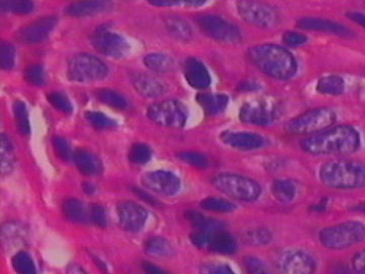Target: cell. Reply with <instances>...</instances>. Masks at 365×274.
<instances>
[{
	"label": "cell",
	"mask_w": 365,
	"mask_h": 274,
	"mask_svg": "<svg viewBox=\"0 0 365 274\" xmlns=\"http://www.w3.org/2000/svg\"><path fill=\"white\" fill-rule=\"evenodd\" d=\"M201 208L213 213H232L237 206L227 199L218 197H207L200 203Z\"/></svg>",
	"instance_id": "36"
},
{
	"label": "cell",
	"mask_w": 365,
	"mask_h": 274,
	"mask_svg": "<svg viewBox=\"0 0 365 274\" xmlns=\"http://www.w3.org/2000/svg\"><path fill=\"white\" fill-rule=\"evenodd\" d=\"M316 90L322 95L340 96L344 93L345 81L337 74H330L319 79Z\"/></svg>",
	"instance_id": "29"
},
{
	"label": "cell",
	"mask_w": 365,
	"mask_h": 274,
	"mask_svg": "<svg viewBox=\"0 0 365 274\" xmlns=\"http://www.w3.org/2000/svg\"><path fill=\"white\" fill-rule=\"evenodd\" d=\"M62 211L67 220L71 223H83L90 218V209H86L85 204L76 198L66 201L62 206Z\"/></svg>",
	"instance_id": "25"
},
{
	"label": "cell",
	"mask_w": 365,
	"mask_h": 274,
	"mask_svg": "<svg viewBox=\"0 0 365 274\" xmlns=\"http://www.w3.org/2000/svg\"><path fill=\"white\" fill-rule=\"evenodd\" d=\"M48 101L50 104L58 110V111L64 113V114H71L73 111V107L71 101L63 93H58V91H52L48 95Z\"/></svg>",
	"instance_id": "42"
},
{
	"label": "cell",
	"mask_w": 365,
	"mask_h": 274,
	"mask_svg": "<svg viewBox=\"0 0 365 274\" xmlns=\"http://www.w3.org/2000/svg\"><path fill=\"white\" fill-rule=\"evenodd\" d=\"M271 192L276 201L287 204L294 201L297 196V187L290 180L278 179L271 185Z\"/></svg>",
	"instance_id": "28"
},
{
	"label": "cell",
	"mask_w": 365,
	"mask_h": 274,
	"mask_svg": "<svg viewBox=\"0 0 365 274\" xmlns=\"http://www.w3.org/2000/svg\"><path fill=\"white\" fill-rule=\"evenodd\" d=\"M348 19H350L355 24L365 29V13L360 11H350L347 14Z\"/></svg>",
	"instance_id": "54"
},
{
	"label": "cell",
	"mask_w": 365,
	"mask_h": 274,
	"mask_svg": "<svg viewBox=\"0 0 365 274\" xmlns=\"http://www.w3.org/2000/svg\"><path fill=\"white\" fill-rule=\"evenodd\" d=\"M13 108L16 128H18L21 136H29L31 132V125L25 103L21 102V101H16L14 103Z\"/></svg>",
	"instance_id": "32"
},
{
	"label": "cell",
	"mask_w": 365,
	"mask_h": 274,
	"mask_svg": "<svg viewBox=\"0 0 365 274\" xmlns=\"http://www.w3.org/2000/svg\"><path fill=\"white\" fill-rule=\"evenodd\" d=\"M119 223L127 232L137 233L143 230L148 220V211L133 201H123L117 206Z\"/></svg>",
	"instance_id": "15"
},
{
	"label": "cell",
	"mask_w": 365,
	"mask_h": 274,
	"mask_svg": "<svg viewBox=\"0 0 365 274\" xmlns=\"http://www.w3.org/2000/svg\"><path fill=\"white\" fill-rule=\"evenodd\" d=\"M212 184L218 191L235 201L253 203L260 198L262 194L259 183L250 178L230 173L213 177Z\"/></svg>",
	"instance_id": "5"
},
{
	"label": "cell",
	"mask_w": 365,
	"mask_h": 274,
	"mask_svg": "<svg viewBox=\"0 0 365 274\" xmlns=\"http://www.w3.org/2000/svg\"><path fill=\"white\" fill-rule=\"evenodd\" d=\"M352 268L357 273H365V249L354 255L352 258Z\"/></svg>",
	"instance_id": "51"
},
{
	"label": "cell",
	"mask_w": 365,
	"mask_h": 274,
	"mask_svg": "<svg viewBox=\"0 0 365 274\" xmlns=\"http://www.w3.org/2000/svg\"><path fill=\"white\" fill-rule=\"evenodd\" d=\"M297 25L302 30L330 34V35L337 36V37L350 38L354 35L351 29L343 24L338 23V21L329 20V19L304 16L297 21Z\"/></svg>",
	"instance_id": "16"
},
{
	"label": "cell",
	"mask_w": 365,
	"mask_h": 274,
	"mask_svg": "<svg viewBox=\"0 0 365 274\" xmlns=\"http://www.w3.org/2000/svg\"><path fill=\"white\" fill-rule=\"evenodd\" d=\"M16 61V51L9 43L2 42L0 45V66L4 71H11Z\"/></svg>",
	"instance_id": "44"
},
{
	"label": "cell",
	"mask_w": 365,
	"mask_h": 274,
	"mask_svg": "<svg viewBox=\"0 0 365 274\" xmlns=\"http://www.w3.org/2000/svg\"><path fill=\"white\" fill-rule=\"evenodd\" d=\"M249 59L265 76L278 81H287L297 74V59L284 47L275 44H261L250 48Z\"/></svg>",
	"instance_id": "2"
},
{
	"label": "cell",
	"mask_w": 365,
	"mask_h": 274,
	"mask_svg": "<svg viewBox=\"0 0 365 274\" xmlns=\"http://www.w3.org/2000/svg\"><path fill=\"white\" fill-rule=\"evenodd\" d=\"M14 162L13 143L9 137L1 134V170L4 174L13 170Z\"/></svg>",
	"instance_id": "38"
},
{
	"label": "cell",
	"mask_w": 365,
	"mask_h": 274,
	"mask_svg": "<svg viewBox=\"0 0 365 274\" xmlns=\"http://www.w3.org/2000/svg\"><path fill=\"white\" fill-rule=\"evenodd\" d=\"M202 273H213V274H232L234 271L227 264L222 263H207L204 264L202 266Z\"/></svg>",
	"instance_id": "50"
},
{
	"label": "cell",
	"mask_w": 365,
	"mask_h": 274,
	"mask_svg": "<svg viewBox=\"0 0 365 274\" xmlns=\"http://www.w3.org/2000/svg\"><path fill=\"white\" fill-rule=\"evenodd\" d=\"M132 85L139 95L144 98H158L165 95V85L148 74L136 73L132 76Z\"/></svg>",
	"instance_id": "21"
},
{
	"label": "cell",
	"mask_w": 365,
	"mask_h": 274,
	"mask_svg": "<svg viewBox=\"0 0 365 274\" xmlns=\"http://www.w3.org/2000/svg\"><path fill=\"white\" fill-rule=\"evenodd\" d=\"M146 253L153 257L170 256L173 247L169 241L160 237L151 238L145 243Z\"/></svg>",
	"instance_id": "33"
},
{
	"label": "cell",
	"mask_w": 365,
	"mask_h": 274,
	"mask_svg": "<svg viewBox=\"0 0 365 274\" xmlns=\"http://www.w3.org/2000/svg\"><path fill=\"white\" fill-rule=\"evenodd\" d=\"M165 25L168 32L175 39L182 41V42H188L192 39L193 31H192L189 24L182 19L177 18V16H169V18L165 19Z\"/></svg>",
	"instance_id": "27"
},
{
	"label": "cell",
	"mask_w": 365,
	"mask_h": 274,
	"mask_svg": "<svg viewBox=\"0 0 365 274\" xmlns=\"http://www.w3.org/2000/svg\"><path fill=\"white\" fill-rule=\"evenodd\" d=\"M186 218L196 230H203V232H217V230H223L225 228V223L220 220L207 218L198 211H187Z\"/></svg>",
	"instance_id": "26"
},
{
	"label": "cell",
	"mask_w": 365,
	"mask_h": 274,
	"mask_svg": "<svg viewBox=\"0 0 365 274\" xmlns=\"http://www.w3.org/2000/svg\"><path fill=\"white\" fill-rule=\"evenodd\" d=\"M319 181L329 188L361 189L365 187L364 163L350 160H336L322 165Z\"/></svg>",
	"instance_id": "3"
},
{
	"label": "cell",
	"mask_w": 365,
	"mask_h": 274,
	"mask_svg": "<svg viewBox=\"0 0 365 274\" xmlns=\"http://www.w3.org/2000/svg\"><path fill=\"white\" fill-rule=\"evenodd\" d=\"M245 266L248 269L249 273H267V268H266L264 262L261 261L259 258H256V257H247L245 259Z\"/></svg>",
	"instance_id": "49"
},
{
	"label": "cell",
	"mask_w": 365,
	"mask_h": 274,
	"mask_svg": "<svg viewBox=\"0 0 365 274\" xmlns=\"http://www.w3.org/2000/svg\"><path fill=\"white\" fill-rule=\"evenodd\" d=\"M86 119L97 129L113 128L116 126V121L101 112H86Z\"/></svg>",
	"instance_id": "43"
},
{
	"label": "cell",
	"mask_w": 365,
	"mask_h": 274,
	"mask_svg": "<svg viewBox=\"0 0 365 274\" xmlns=\"http://www.w3.org/2000/svg\"><path fill=\"white\" fill-rule=\"evenodd\" d=\"M97 98L98 101L114 108V109L124 110L128 107L126 100L122 97L117 91L109 90V88H102L97 91Z\"/></svg>",
	"instance_id": "35"
},
{
	"label": "cell",
	"mask_w": 365,
	"mask_h": 274,
	"mask_svg": "<svg viewBox=\"0 0 365 274\" xmlns=\"http://www.w3.org/2000/svg\"><path fill=\"white\" fill-rule=\"evenodd\" d=\"M109 69L102 61L90 54L72 57L67 67V78L74 83H91L107 78Z\"/></svg>",
	"instance_id": "7"
},
{
	"label": "cell",
	"mask_w": 365,
	"mask_h": 274,
	"mask_svg": "<svg viewBox=\"0 0 365 274\" xmlns=\"http://www.w3.org/2000/svg\"><path fill=\"white\" fill-rule=\"evenodd\" d=\"M24 78L32 86H43L46 81L44 67L40 64H33L26 67L24 71Z\"/></svg>",
	"instance_id": "41"
},
{
	"label": "cell",
	"mask_w": 365,
	"mask_h": 274,
	"mask_svg": "<svg viewBox=\"0 0 365 274\" xmlns=\"http://www.w3.org/2000/svg\"><path fill=\"white\" fill-rule=\"evenodd\" d=\"M141 184L146 189L163 196H174L181 189V180L169 171H153L141 177Z\"/></svg>",
	"instance_id": "14"
},
{
	"label": "cell",
	"mask_w": 365,
	"mask_h": 274,
	"mask_svg": "<svg viewBox=\"0 0 365 274\" xmlns=\"http://www.w3.org/2000/svg\"><path fill=\"white\" fill-rule=\"evenodd\" d=\"M353 209H354L355 211H359V213H365V201L364 203L357 204Z\"/></svg>",
	"instance_id": "58"
},
{
	"label": "cell",
	"mask_w": 365,
	"mask_h": 274,
	"mask_svg": "<svg viewBox=\"0 0 365 274\" xmlns=\"http://www.w3.org/2000/svg\"><path fill=\"white\" fill-rule=\"evenodd\" d=\"M91 42L98 52L112 59H123L130 51L128 42L106 26H98L91 35Z\"/></svg>",
	"instance_id": "12"
},
{
	"label": "cell",
	"mask_w": 365,
	"mask_h": 274,
	"mask_svg": "<svg viewBox=\"0 0 365 274\" xmlns=\"http://www.w3.org/2000/svg\"><path fill=\"white\" fill-rule=\"evenodd\" d=\"M223 143L240 151H255L265 146V138L253 132L225 131L220 134Z\"/></svg>",
	"instance_id": "18"
},
{
	"label": "cell",
	"mask_w": 365,
	"mask_h": 274,
	"mask_svg": "<svg viewBox=\"0 0 365 274\" xmlns=\"http://www.w3.org/2000/svg\"><path fill=\"white\" fill-rule=\"evenodd\" d=\"M143 64L150 71L160 72V73L172 71L174 67V60L162 53L148 54V56L144 57Z\"/></svg>",
	"instance_id": "30"
},
{
	"label": "cell",
	"mask_w": 365,
	"mask_h": 274,
	"mask_svg": "<svg viewBox=\"0 0 365 274\" xmlns=\"http://www.w3.org/2000/svg\"><path fill=\"white\" fill-rule=\"evenodd\" d=\"M178 157L182 162L188 163L192 167L200 168V169H205L208 166V158L206 156L196 151H185V153H179Z\"/></svg>",
	"instance_id": "45"
},
{
	"label": "cell",
	"mask_w": 365,
	"mask_h": 274,
	"mask_svg": "<svg viewBox=\"0 0 365 274\" xmlns=\"http://www.w3.org/2000/svg\"><path fill=\"white\" fill-rule=\"evenodd\" d=\"M319 242L325 248L343 250L360 244L365 240V225L359 220L337 223L319 232Z\"/></svg>",
	"instance_id": "4"
},
{
	"label": "cell",
	"mask_w": 365,
	"mask_h": 274,
	"mask_svg": "<svg viewBox=\"0 0 365 274\" xmlns=\"http://www.w3.org/2000/svg\"><path fill=\"white\" fill-rule=\"evenodd\" d=\"M278 268L287 273L307 274L317 270V261L313 255L302 249H288L279 255Z\"/></svg>",
	"instance_id": "13"
},
{
	"label": "cell",
	"mask_w": 365,
	"mask_h": 274,
	"mask_svg": "<svg viewBox=\"0 0 365 274\" xmlns=\"http://www.w3.org/2000/svg\"><path fill=\"white\" fill-rule=\"evenodd\" d=\"M2 11L14 14H29L35 9L33 0H0Z\"/></svg>",
	"instance_id": "31"
},
{
	"label": "cell",
	"mask_w": 365,
	"mask_h": 274,
	"mask_svg": "<svg viewBox=\"0 0 365 274\" xmlns=\"http://www.w3.org/2000/svg\"><path fill=\"white\" fill-rule=\"evenodd\" d=\"M11 264L16 273L33 274L36 273V266L31 255L25 251L19 252L11 259Z\"/></svg>",
	"instance_id": "37"
},
{
	"label": "cell",
	"mask_w": 365,
	"mask_h": 274,
	"mask_svg": "<svg viewBox=\"0 0 365 274\" xmlns=\"http://www.w3.org/2000/svg\"><path fill=\"white\" fill-rule=\"evenodd\" d=\"M134 193L136 194L137 196L140 197L143 201H145L146 203L151 204V206H158V201L155 197L150 196V194L146 193L145 191L143 189H139L135 187L133 188Z\"/></svg>",
	"instance_id": "53"
},
{
	"label": "cell",
	"mask_w": 365,
	"mask_h": 274,
	"mask_svg": "<svg viewBox=\"0 0 365 274\" xmlns=\"http://www.w3.org/2000/svg\"><path fill=\"white\" fill-rule=\"evenodd\" d=\"M272 233L265 228H257L254 230H248L242 235L245 242L248 243L252 246H266L272 241Z\"/></svg>",
	"instance_id": "34"
},
{
	"label": "cell",
	"mask_w": 365,
	"mask_h": 274,
	"mask_svg": "<svg viewBox=\"0 0 365 274\" xmlns=\"http://www.w3.org/2000/svg\"><path fill=\"white\" fill-rule=\"evenodd\" d=\"M196 100L207 116L222 114L228 105V97L222 93H200Z\"/></svg>",
	"instance_id": "24"
},
{
	"label": "cell",
	"mask_w": 365,
	"mask_h": 274,
	"mask_svg": "<svg viewBox=\"0 0 365 274\" xmlns=\"http://www.w3.org/2000/svg\"><path fill=\"white\" fill-rule=\"evenodd\" d=\"M128 158L131 163L135 165H145L151 158L150 146L143 143H135L131 146L129 151Z\"/></svg>",
	"instance_id": "39"
},
{
	"label": "cell",
	"mask_w": 365,
	"mask_h": 274,
	"mask_svg": "<svg viewBox=\"0 0 365 274\" xmlns=\"http://www.w3.org/2000/svg\"><path fill=\"white\" fill-rule=\"evenodd\" d=\"M327 206H328L327 199H322L319 203L312 206V211H314V213H324L327 209Z\"/></svg>",
	"instance_id": "55"
},
{
	"label": "cell",
	"mask_w": 365,
	"mask_h": 274,
	"mask_svg": "<svg viewBox=\"0 0 365 274\" xmlns=\"http://www.w3.org/2000/svg\"><path fill=\"white\" fill-rule=\"evenodd\" d=\"M83 189L86 194H88V196H93V194L95 193L96 191L95 186H93V185L91 184V183L90 182H83Z\"/></svg>",
	"instance_id": "57"
},
{
	"label": "cell",
	"mask_w": 365,
	"mask_h": 274,
	"mask_svg": "<svg viewBox=\"0 0 365 274\" xmlns=\"http://www.w3.org/2000/svg\"><path fill=\"white\" fill-rule=\"evenodd\" d=\"M73 161L81 174L85 176H98L104 171L102 161L86 150H78L73 153Z\"/></svg>",
	"instance_id": "23"
},
{
	"label": "cell",
	"mask_w": 365,
	"mask_h": 274,
	"mask_svg": "<svg viewBox=\"0 0 365 274\" xmlns=\"http://www.w3.org/2000/svg\"><path fill=\"white\" fill-rule=\"evenodd\" d=\"M260 86L257 83L256 81H253V79H245V81H241L237 86V88L239 91H253L259 90Z\"/></svg>",
	"instance_id": "52"
},
{
	"label": "cell",
	"mask_w": 365,
	"mask_h": 274,
	"mask_svg": "<svg viewBox=\"0 0 365 274\" xmlns=\"http://www.w3.org/2000/svg\"><path fill=\"white\" fill-rule=\"evenodd\" d=\"M196 23L204 35L218 42L237 44L242 39L241 30L222 16L204 14L197 18Z\"/></svg>",
	"instance_id": "9"
},
{
	"label": "cell",
	"mask_w": 365,
	"mask_h": 274,
	"mask_svg": "<svg viewBox=\"0 0 365 274\" xmlns=\"http://www.w3.org/2000/svg\"><path fill=\"white\" fill-rule=\"evenodd\" d=\"M282 41L288 47H300L309 42V38L304 34L287 31L282 35Z\"/></svg>",
	"instance_id": "47"
},
{
	"label": "cell",
	"mask_w": 365,
	"mask_h": 274,
	"mask_svg": "<svg viewBox=\"0 0 365 274\" xmlns=\"http://www.w3.org/2000/svg\"><path fill=\"white\" fill-rule=\"evenodd\" d=\"M205 249L220 255H232L237 249V241L232 235L217 230V232H208L207 242Z\"/></svg>",
	"instance_id": "22"
},
{
	"label": "cell",
	"mask_w": 365,
	"mask_h": 274,
	"mask_svg": "<svg viewBox=\"0 0 365 274\" xmlns=\"http://www.w3.org/2000/svg\"><path fill=\"white\" fill-rule=\"evenodd\" d=\"M281 116V107L276 98L262 96L242 104L240 119L242 123L253 126H269Z\"/></svg>",
	"instance_id": "6"
},
{
	"label": "cell",
	"mask_w": 365,
	"mask_h": 274,
	"mask_svg": "<svg viewBox=\"0 0 365 274\" xmlns=\"http://www.w3.org/2000/svg\"><path fill=\"white\" fill-rule=\"evenodd\" d=\"M182 72L189 86L196 90H206L211 85L208 69L195 57H190L185 61Z\"/></svg>",
	"instance_id": "19"
},
{
	"label": "cell",
	"mask_w": 365,
	"mask_h": 274,
	"mask_svg": "<svg viewBox=\"0 0 365 274\" xmlns=\"http://www.w3.org/2000/svg\"><path fill=\"white\" fill-rule=\"evenodd\" d=\"M148 4L158 7H199L207 0H146Z\"/></svg>",
	"instance_id": "40"
},
{
	"label": "cell",
	"mask_w": 365,
	"mask_h": 274,
	"mask_svg": "<svg viewBox=\"0 0 365 274\" xmlns=\"http://www.w3.org/2000/svg\"><path fill=\"white\" fill-rule=\"evenodd\" d=\"M143 269L146 271V273H162L163 271L162 269H160L158 268V266L153 265V264L151 263H143Z\"/></svg>",
	"instance_id": "56"
},
{
	"label": "cell",
	"mask_w": 365,
	"mask_h": 274,
	"mask_svg": "<svg viewBox=\"0 0 365 274\" xmlns=\"http://www.w3.org/2000/svg\"><path fill=\"white\" fill-rule=\"evenodd\" d=\"M337 115L330 108H317L309 110L292 119L287 124V131L297 136H313L333 126Z\"/></svg>",
	"instance_id": "8"
},
{
	"label": "cell",
	"mask_w": 365,
	"mask_h": 274,
	"mask_svg": "<svg viewBox=\"0 0 365 274\" xmlns=\"http://www.w3.org/2000/svg\"><path fill=\"white\" fill-rule=\"evenodd\" d=\"M90 220L100 228L107 227L108 218L105 208L98 204H93L90 208Z\"/></svg>",
	"instance_id": "48"
},
{
	"label": "cell",
	"mask_w": 365,
	"mask_h": 274,
	"mask_svg": "<svg viewBox=\"0 0 365 274\" xmlns=\"http://www.w3.org/2000/svg\"><path fill=\"white\" fill-rule=\"evenodd\" d=\"M148 116L160 126L182 128L188 120V110L179 101L167 100L151 105L148 110Z\"/></svg>",
	"instance_id": "11"
},
{
	"label": "cell",
	"mask_w": 365,
	"mask_h": 274,
	"mask_svg": "<svg viewBox=\"0 0 365 274\" xmlns=\"http://www.w3.org/2000/svg\"><path fill=\"white\" fill-rule=\"evenodd\" d=\"M57 21L58 20L55 16H44V18L38 19L21 29L18 34L19 40L26 44L43 42L49 37L50 34L54 30Z\"/></svg>",
	"instance_id": "17"
},
{
	"label": "cell",
	"mask_w": 365,
	"mask_h": 274,
	"mask_svg": "<svg viewBox=\"0 0 365 274\" xmlns=\"http://www.w3.org/2000/svg\"><path fill=\"white\" fill-rule=\"evenodd\" d=\"M53 148L57 157L61 158L62 161H69L73 157L71 153V148L68 143L63 137H54L53 138Z\"/></svg>",
	"instance_id": "46"
},
{
	"label": "cell",
	"mask_w": 365,
	"mask_h": 274,
	"mask_svg": "<svg viewBox=\"0 0 365 274\" xmlns=\"http://www.w3.org/2000/svg\"><path fill=\"white\" fill-rule=\"evenodd\" d=\"M300 148L313 156H347L361 146L359 132L350 125L331 126L302 139Z\"/></svg>",
	"instance_id": "1"
},
{
	"label": "cell",
	"mask_w": 365,
	"mask_h": 274,
	"mask_svg": "<svg viewBox=\"0 0 365 274\" xmlns=\"http://www.w3.org/2000/svg\"><path fill=\"white\" fill-rule=\"evenodd\" d=\"M111 7V0H78L67 6L66 14L73 18H85L104 13Z\"/></svg>",
	"instance_id": "20"
},
{
	"label": "cell",
	"mask_w": 365,
	"mask_h": 274,
	"mask_svg": "<svg viewBox=\"0 0 365 274\" xmlns=\"http://www.w3.org/2000/svg\"><path fill=\"white\" fill-rule=\"evenodd\" d=\"M237 13L249 25L261 29L274 28L280 21L279 14L273 6L258 0H240Z\"/></svg>",
	"instance_id": "10"
}]
</instances>
